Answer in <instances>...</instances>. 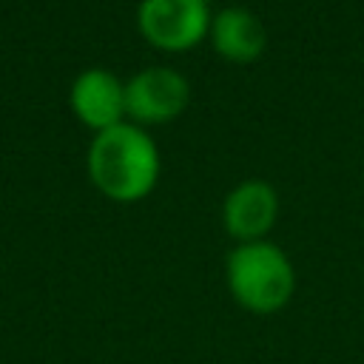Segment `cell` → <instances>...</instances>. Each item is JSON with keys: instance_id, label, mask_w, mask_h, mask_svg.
<instances>
[{"instance_id": "6", "label": "cell", "mask_w": 364, "mask_h": 364, "mask_svg": "<svg viewBox=\"0 0 364 364\" xmlns=\"http://www.w3.org/2000/svg\"><path fill=\"white\" fill-rule=\"evenodd\" d=\"M71 105L85 125L105 131L119 125L125 111V85L105 68H88L71 85Z\"/></svg>"}, {"instance_id": "7", "label": "cell", "mask_w": 364, "mask_h": 364, "mask_svg": "<svg viewBox=\"0 0 364 364\" xmlns=\"http://www.w3.org/2000/svg\"><path fill=\"white\" fill-rule=\"evenodd\" d=\"M210 40L222 57L233 63H250L262 54L267 34L253 11L233 6V9H222L210 20Z\"/></svg>"}, {"instance_id": "5", "label": "cell", "mask_w": 364, "mask_h": 364, "mask_svg": "<svg viewBox=\"0 0 364 364\" xmlns=\"http://www.w3.org/2000/svg\"><path fill=\"white\" fill-rule=\"evenodd\" d=\"M276 210H279L276 191L262 179H245L228 193L222 216H225V228L233 236L245 242H259V236H264L276 222Z\"/></svg>"}, {"instance_id": "1", "label": "cell", "mask_w": 364, "mask_h": 364, "mask_svg": "<svg viewBox=\"0 0 364 364\" xmlns=\"http://www.w3.org/2000/svg\"><path fill=\"white\" fill-rule=\"evenodd\" d=\"M88 173L105 196L134 202L156 185L159 151L142 128L119 122L100 131L91 142Z\"/></svg>"}, {"instance_id": "3", "label": "cell", "mask_w": 364, "mask_h": 364, "mask_svg": "<svg viewBox=\"0 0 364 364\" xmlns=\"http://www.w3.org/2000/svg\"><path fill=\"white\" fill-rule=\"evenodd\" d=\"M136 23L154 46L182 51L205 37L210 11L205 0H142Z\"/></svg>"}, {"instance_id": "2", "label": "cell", "mask_w": 364, "mask_h": 364, "mask_svg": "<svg viewBox=\"0 0 364 364\" xmlns=\"http://www.w3.org/2000/svg\"><path fill=\"white\" fill-rule=\"evenodd\" d=\"M228 284L236 301L247 310L273 313L293 296L296 273L276 245L245 242L228 256Z\"/></svg>"}, {"instance_id": "4", "label": "cell", "mask_w": 364, "mask_h": 364, "mask_svg": "<svg viewBox=\"0 0 364 364\" xmlns=\"http://www.w3.org/2000/svg\"><path fill=\"white\" fill-rule=\"evenodd\" d=\"M188 105V80L165 65H151L125 85V111L139 122H168Z\"/></svg>"}]
</instances>
